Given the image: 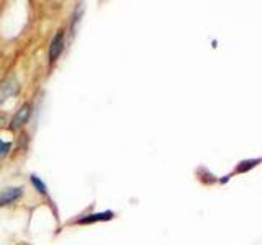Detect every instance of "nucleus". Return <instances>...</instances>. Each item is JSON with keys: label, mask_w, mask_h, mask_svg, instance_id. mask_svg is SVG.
Instances as JSON below:
<instances>
[{"label": "nucleus", "mask_w": 262, "mask_h": 245, "mask_svg": "<svg viewBox=\"0 0 262 245\" xmlns=\"http://www.w3.org/2000/svg\"><path fill=\"white\" fill-rule=\"evenodd\" d=\"M30 180H31V183H33V186H35V190L39 193V194H48V188H46V185L43 183V182H41V180H39V177L38 175H35V174H33L31 177H30Z\"/></svg>", "instance_id": "nucleus-6"}, {"label": "nucleus", "mask_w": 262, "mask_h": 245, "mask_svg": "<svg viewBox=\"0 0 262 245\" xmlns=\"http://www.w3.org/2000/svg\"><path fill=\"white\" fill-rule=\"evenodd\" d=\"M31 114V105L30 103H25L21 105V108L15 113V116L12 118V122H10V129L12 131H18L21 129L25 125H27V121Z\"/></svg>", "instance_id": "nucleus-2"}, {"label": "nucleus", "mask_w": 262, "mask_h": 245, "mask_svg": "<svg viewBox=\"0 0 262 245\" xmlns=\"http://www.w3.org/2000/svg\"><path fill=\"white\" fill-rule=\"evenodd\" d=\"M18 92V82L13 76L7 77L2 84H0V103L5 102L7 98H12L13 95H16Z\"/></svg>", "instance_id": "nucleus-3"}, {"label": "nucleus", "mask_w": 262, "mask_h": 245, "mask_svg": "<svg viewBox=\"0 0 262 245\" xmlns=\"http://www.w3.org/2000/svg\"><path fill=\"white\" fill-rule=\"evenodd\" d=\"M115 214L112 211H103V212H95V214H89L85 217H80L76 220V224H94V223H98V220H110Z\"/></svg>", "instance_id": "nucleus-5"}, {"label": "nucleus", "mask_w": 262, "mask_h": 245, "mask_svg": "<svg viewBox=\"0 0 262 245\" xmlns=\"http://www.w3.org/2000/svg\"><path fill=\"white\" fill-rule=\"evenodd\" d=\"M23 196V188L20 186H12V188H5V190L0 191V208L7 206L16 200H20Z\"/></svg>", "instance_id": "nucleus-4"}, {"label": "nucleus", "mask_w": 262, "mask_h": 245, "mask_svg": "<svg viewBox=\"0 0 262 245\" xmlns=\"http://www.w3.org/2000/svg\"><path fill=\"white\" fill-rule=\"evenodd\" d=\"M10 149H12V142H4L2 139H0V159H4Z\"/></svg>", "instance_id": "nucleus-7"}, {"label": "nucleus", "mask_w": 262, "mask_h": 245, "mask_svg": "<svg viewBox=\"0 0 262 245\" xmlns=\"http://www.w3.org/2000/svg\"><path fill=\"white\" fill-rule=\"evenodd\" d=\"M64 51V31H57L51 44H49V49H48V54H49V62L54 64L57 61V57H59Z\"/></svg>", "instance_id": "nucleus-1"}]
</instances>
